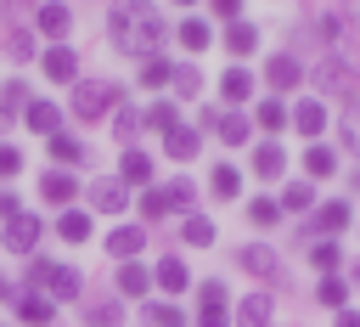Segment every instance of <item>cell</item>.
<instances>
[{
  "label": "cell",
  "instance_id": "6da1fadb",
  "mask_svg": "<svg viewBox=\"0 0 360 327\" xmlns=\"http://www.w3.org/2000/svg\"><path fill=\"white\" fill-rule=\"evenodd\" d=\"M112 101H124V90H118L112 79H79L68 107H73V118H79V124H96V118H107V113H112Z\"/></svg>",
  "mask_w": 360,
  "mask_h": 327
},
{
  "label": "cell",
  "instance_id": "7a4b0ae2",
  "mask_svg": "<svg viewBox=\"0 0 360 327\" xmlns=\"http://www.w3.org/2000/svg\"><path fill=\"white\" fill-rule=\"evenodd\" d=\"M197 327H231V293L219 276H208L197 288Z\"/></svg>",
  "mask_w": 360,
  "mask_h": 327
},
{
  "label": "cell",
  "instance_id": "3957f363",
  "mask_svg": "<svg viewBox=\"0 0 360 327\" xmlns=\"http://www.w3.org/2000/svg\"><path fill=\"white\" fill-rule=\"evenodd\" d=\"M0 242H6V248H11V254H22V259H28V254H34V248H39V242H45V220H39V214H28V209H22V214H17V220H6V231H0Z\"/></svg>",
  "mask_w": 360,
  "mask_h": 327
},
{
  "label": "cell",
  "instance_id": "277c9868",
  "mask_svg": "<svg viewBox=\"0 0 360 327\" xmlns=\"http://www.w3.org/2000/svg\"><path fill=\"white\" fill-rule=\"evenodd\" d=\"M158 39H163V17H158V6H135V28H129V45H124V51H135V56H158Z\"/></svg>",
  "mask_w": 360,
  "mask_h": 327
},
{
  "label": "cell",
  "instance_id": "5b68a950",
  "mask_svg": "<svg viewBox=\"0 0 360 327\" xmlns=\"http://www.w3.org/2000/svg\"><path fill=\"white\" fill-rule=\"evenodd\" d=\"M309 79H315V90H326V96H354V68H349L343 56H321V62L309 68Z\"/></svg>",
  "mask_w": 360,
  "mask_h": 327
},
{
  "label": "cell",
  "instance_id": "8992f818",
  "mask_svg": "<svg viewBox=\"0 0 360 327\" xmlns=\"http://www.w3.org/2000/svg\"><path fill=\"white\" fill-rule=\"evenodd\" d=\"M39 68L51 85H79V51L73 45H45L39 51Z\"/></svg>",
  "mask_w": 360,
  "mask_h": 327
},
{
  "label": "cell",
  "instance_id": "52a82bcc",
  "mask_svg": "<svg viewBox=\"0 0 360 327\" xmlns=\"http://www.w3.org/2000/svg\"><path fill=\"white\" fill-rule=\"evenodd\" d=\"M68 28H73V6H62V0L34 6V34H45L51 45H62V39H68Z\"/></svg>",
  "mask_w": 360,
  "mask_h": 327
},
{
  "label": "cell",
  "instance_id": "ba28073f",
  "mask_svg": "<svg viewBox=\"0 0 360 327\" xmlns=\"http://www.w3.org/2000/svg\"><path fill=\"white\" fill-rule=\"evenodd\" d=\"M124 203H129V186H124L118 175L90 180V209H96V214H124Z\"/></svg>",
  "mask_w": 360,
  "mask_h": 327
},
{
  "label": "cell",
  "instance_id": "9c48e42d",
  "mask_svg": "<svg viewBox=\"0 0 360 327\" xmlns=\"http://www.w3.org/2000/svg\"><path fill=\"white\" fill-rule=\"evenodd\" d=\"M101 242H107V254H112L118 265H129V259H135V254L146 248V231H141V226H112V231H107Z\"/></svg>",
  "mask_w": 360,
  "mask_h": 327
},
{
  "label": "cell",
  "instance_id": "30bf717a",
  "mask_svg": "<svg viewBox=\"0 0 360 327\" xmlns=\"http://www.w3.org/2000/svg\"><path fill=\"white\" fill-rule=\"evenodd\" d=\"M146 288H152V271H146L141 259L118 265V276H112V299H146Z\"/></svg>",
  "mask_w": 360,
  "mask_h": 327
},
{
  "label": "cell",
  "instance_id": "8fae6325",
  "mask_svg": "<svg viewBox=\"0 0 360 327\" xmlns=\"http://www.w3.org/2000/svg\"><path fill=\"white\" fill-rule=\"evenodd\" d=\"M11 310H17V321H22V327H51V321H56V304H51L45 293H17V299H11Z\"/></svg>",
  "mask_w": 360,
  "mask_h": 327
},
{
  "label": "cell",
  "instance_id": "7c38bea8",
  "mask_svg": "<svg viewBox=\"0 0 360 327\" xmlns=\"http://www.w3.org/2000/svg\"><path fill=\"white\" fill-rule=\"evenodd\" d=\"M264 85H270V90H292V85H304V62L287 56V51L270 56V62H264Z\"/></svg>",
  "mask_w": 360,
  "mask_h": 327
},
{
  "label": "cell",
  "instance_id": "4fadbf2b",
  "mask_svg": "<svg viewBox=\"0 0 360 327\" xmlns=\"http://www.w3.org/2000/svg\"><path fill=\"white\" fill-rule=\"evenodd\" d=\"M22 124H28L34 135H45V141H51V135L62 130V107H56V101H39V96H34V101L22 107Z\"/></svg>",
  "mask_w": 360,
  "mask_h": 327
},
{
  "label": "cell",
  "instance_id": "5bb4252c",
  "mask_svg": "<svg viewBox=\"0 0 360 327\" xmlns=\"http://www.w3.org/2000/svg\"><path fill=\"white\" fill-rule=\"evenodd\" d=\"M39 197L56 203V209H68V203L79 197V180H73L68 169H45V175H39Z\"/></svg>",
  "mask_w": 360,
  "mask_h": 327
},
{
  "label": "cell",
  "instance_id": "9a60e30c",
  "mask_svg": "<svg viewBox=\"0 0 360 327\" xmlns=\"http://www.w3.org/2000/svg\"><path fill=\"white\" fill-rule=\"evenodd\" d=\"M152 282L174 299V293H186V288H191V271H186V259H180V254H163V259H158V271H152Z\"/></svg>",
  "mask_w": 360,
  "mask_h": 327
},
{
  "label": "cell",
  "instance_id": "2e32d148",
  "mask_svg": "<svg viewBox=\"0 0 360 327\" xmlns=\"http://www.w3.org/2000/svg\"><path fill=\"white\" fill-rule=\"evenodd\" d=\"M118 180H124V186H146V180H152V152L124 147V152H118Z\"/></svg>",
  "mask_w": 360,
  "mask_h": 327
},
{
  "label": "cell",
  "instance_id": "e0dca14e",
  "mask_svg": "<svg viewBox=\"0 0 360 327\" xmlns=\"http://www.w3.org/2000/svg\"><path fill=\"white\" fill-rule=\"evenodd\" d=\"M236 265H242L248 276H264V282H276V271H281V265H276V248H264V242H248V248L236 254Z\"/></svg>",
  "mask_w": 360,
  "mask_h": 327
},
{
  "label": "cell",
  "instance_id": "ac0fdd59",
  "mask_svg": "<svg viewBox=\"0 0 360 327\" xmlns=\"http://www.w3.org/2000/svg\"><path fill=\"white\" fill-rule=\"evenodd\" d=\"M79 288H84V271H79V265H56L51 282H45V299L62 304V299H79Z\"/></svg>",
  "mask_w": 360,
  "mask_h": 327
},
{
  "label": "cell",
  "instance_id": "d6986e66",
  "mask_svg": "<svg viewBox=\"0 0 360 327\" xmlns=\"http://www.w3.org/2000/svg\"><path fill=\"white\" fill-rule=\"evenodd\" d=\"M349 220H354V209H349L343 197H332V203L315 209V231H326L332 242H338V231H349Z\"/></svg>",
  "mask_w": 360,
  "mask_h": 327
},
{
  "label": "cell",
  "instance_id": "ffe728a7",
  "mask_svg": "<svg viewBox=\"0 0 360 327\" xmlns=\"http://www.w3.org/2000/svg\"><path fill=\"white\" fill-rule=\"evenodd\" d=\"M51 158H56L62 169H68V164H90V147H84L73 130H56V135H51Z\"/></svg>",
  "mask_w": 360,
  "mask_h": 327
},
{
  "label": "cell",
  "instance_id": "44dd1931",
  "mask_svg": "<svg viewBox=\"0 0 360 327\" xmlns=\"http://www.w3.org/2000/svg\"><path fill=\"white\" fill-rule=\"evenodd\" d=\"M231 327H270V293H248L231 316Z\"/></svg>",
  "mask_w": 360,
  "mask_h": 327
},
{
  "label": "cell",
  "instance_id": "7402d4cb",
  "mask_svg": "<svg viewBox=\"0 0 360 327\" xmlns=\"http://www.w3.org/2000/svg\"><path fill=\"white\" fill-rule=\"evenodd\" d=\"M208 192H214L219 203H231V197L242 192V169H236V164H214V169H208Z\"/></svg>",
  "mask_w": 360,
  "mask_h": 327
},
{
  "label": "cell",
  "instance_id": "603a6c76",
  "mask_svg": "<svg viewBox=\"0 0 360 327\" xmlns=\"http://www.w3.org/2000/svg\"><path fill=\"white\" fill-rule=\"evenodd\" d=\"M56 237L62 242H90V209H62L56 214Z\"/></svg>",
  "mask_w": 360,
  "mask_h": 327
},
{
  "label": "cell",
  "instance_id": "cb8c5ba5",
  "mask_svg": "<svg viewBox=\"0 0 360 327\" xmlns=\"http://www.w3.org/2000/svg\"><path fill=\"white\" fill-rule=\"evenodd\" d=\"M51 271H56V259H51V254H28V265H22V288H17V293H45Z\"/></svg>",
  "mask_w": 360,
  "mask_h": 327
},
{
  "label": "cell",
  "instance_id": "d4e9b609",
  "mask_svg": "<svg viewBox=\"0 0 360 327\" xmlns=\"http://www.w3.org/2000/svg\"><path fill=\"white\" fill-rule=\"evenodd\" d=\"M281 169H287V152H281L276 141H264V147H253V175H259V180H276Z\"/></svg>",
  "mask_w": 360,
  "mask_h": 327
},
{
  "label": "cell",
  "instance_id": "484cf974",
  "mask_svg": "<svg viewBox=\"0 0 360 327\" xmlns=\"http://www.w3.org/2000/svg\"><path fill=\"white\" fill-rule=\"evenodd\" d=\"M84 321L90 327H124V299H90L84 304Z\"/></svg>",
  "mask_w": 360,
  "mask_h": 327
},
{
  "label": "cell",
  "instance_id": "4316f807",
  "mask_svg": "<svg viewBox=\"0 0 360 327\" xmlns=\"http://www.w3.org/2000/svg\"><path fill=\"white\" fill-rule=\"evenodd\" d=\"M219 96H225V101H248V96H253V73H248V68H225V73H219Z\"/></svg>",
  "mask_w": 360,
  "mask_h": 327
},
{
  "label": "cell",
  "instance_id": "83f0119b",
  "mask_svg": "<svg viewBox=\"0 0 360 327\" xmlns=\"http://www.w3.org/2000/svg\"><path fill=\"white\" fill-rule=\"evenodd\" d=\"M141 124L158 130V135H169V130H180V107H174V101H152V107L141 113Z\"/></svg>",
  "mask_w": 360,
  "mask_h": 327
},
{
  "label": "cell",
  "instance_id": "f1b7e54d",
  "mask_svg": "<svg viewBox=\"0 0 360 327\" xmlns=\"http://www.w3.org/2000/svg\"><path fill=\"white\" fill-rule=\"evenodd\" d=\"M163 147H169V158H180V164H186V158H197L202 135H197L191 124H180V130H169V135H163Z\"/></svg>",
  "mask_w": 360,
  "mask_h": 327
},
{
  "label": "cell",
  "instance_id": "f546056e",
  "mask_svg": "<svg viewBox=\"0 0 360 327\" xmlns=\"http://www.w3.org/2000/svg\"><path fill=\"white\" fill-rule=\"evenodd\" d=\"M225 51H231V56L259 51V28H253V23H231V28H225Z\"/></svg>",
  "mask_w": 360,
  "mask_h": 327
},
{
  "label": "cell",
  "instance_id": "4dcf8cb0",
  "mask_svg": "<svg viewBox=\"0 0 360 327\" xmlns=\"http://www.w3.org/2000/svg\"><path fill=\"white\" fill-rule=\"evenodd\" d=\"M214 130H219V141H225V147H242V141L253 135V124H248L242 113H219V118H214Z\"/></svg>",
  "mask_w": 360,
  "mask_h": 327
},
{
  "label": "cell",
  "instance_id": "1f68e13d",
  "mask_svg": "<svg viewBox=\"0 0 360 327\" xmlns=\"http://www.w3.org/2000/svg\"><path fill=\"white\" fill-rule=\"evenodd\" d=\"M180 237H186L191 248H214V237H219V231H214V220H208V214H186Z\"/></svg>",
  "mask_w": 360,
  "mask_h": 327
},
{
  "label": "cell",
  "instance_id": "d6a6232c",
  "mask_svg": "<svg viewBox=\"0 0 360 327\" xmlns=\"http://www.w3.org/2000/svg\"><path fill=\"white\" fill-rule=\"evenodd\" d=\"M169 79H174V62H169V56H146V62H141V85H146V90H163Z\"/></svg>",
  "mask_w": 360,
  "mask_h": 327
},
{
  "label": "cell",
  "instance_id": "836d02e7",
  "mask_svg": "<svg viewBox=\"0 0 360 327\" xmlns=\"http://www.w3.org/2000/svg\"><path fill=\"white\" fill-rule=\"evenodd\" d=\"M292 124H298L304 135H321V130H326V107H321V101H298V107H292Z\"/></svg>",
  "mask_w": 360,
  "mask_h": 327
},
{
  "label": "cell",
  "instance_id": "e575fe53",
  "mask_svg": "<svg viewBox=\"0 0 360 327\" xmlns=\"http://www.w3.org/2000/svg\"><path fill=\"white\" fill-rule=\"evenodd\" d=\"M141 316H146L152 327H186V321H180V310H174V299H146V304H141Z\"/></svg>",
  "mask_w": 360,
  "mask_h": 327
},
{
  "label": "cell",
  "instance_id": "d590c367",
  "mask_svg": "<svg viewBox=\"0 0 360 327\" xmlns=\"http://www.w3.org/2000/svg\"><path fill=\"white\" fill-rule=\"evenodd\" d=\"M174 39H180L186 51H208V23H202V17H186V23L174 28Z\"/></svg>",
  "mask_w": 360,
  "mask_h": 327
},
{
  "label": "cell",
  "instance_id": "8d00e7d4",
  "mask_svg": "<svg viewBox=\"0 0 360 327\" xmlns=\"http://www.w3.org/2000/svg\"><path fill=\"white\" fill-rule=\"evenodd\" d=\"M332 169H338V152H332V147H309V152H304V175H315V180H326Z\"/></svg>",
  "mask_w": 360,
  "mask_h": 327
},
{
  "label": "cell",
  "instance_id": "74e56055",
  "mask_svg": "<svg viewBox=\"0 0 360 327\" xmlns=\"http://www.w3.org/2000/svg\"><path fill=\"white\" fill-rule=\"evenodd\" d=\"M281 209H287V214H304V209H315V186H309V180H292V186L281 192Z\"/></svg>",
  "mask_w": 360,
  "mask_h": 327
},
{
  "label": "cell",
  "instance_id": "f35d334b",
  "mask_svg": "<svg viewBox=\"0 0 360 327\" xmlns=\"http://www.w3.org/2000/svg\"><path fill=\"white\" fill-rule=\"evenodd\" d=\"M315 299H321L326 310H343V304H349V282H343V276H321V288H315Z\"/></svg>",
  "mask_w": 360,
  "mask_h": 327
},
{
  "label": "cell",
  "instance_id": "ab89813d",
  "mask_svg": "<svg viewBox=\"0 0 360 327\" xmlns=\"http://www.w3.org/2000/svg\"><path fill=\"white\" fill-rule=\"evenodd\" d=\"M129 28H135V6H112V17H107L112 45H129Z\"/></svg>",
  "mask_w": 360,
  "mask_h": 327
},
{
  "label": "cell",
  "instance_id": "60d3db41",
  "mask_svg": "<svg viewBox=\"0 0 360 327\" xmlns=\"http://www.w3.org/2000/svg\"><path fill=\"white\" fill-rule=\"evenodd\" d=\"M6 56L11 62H34V28H11L6 34Z\"/></svg>",
  "mask_w": 360,
  "mask_h": 327
},
{
  "label": "cell",
  "instance_id": "b9f144b4",
  "mask_svg": "<svg viewBox=\"0 0 360 327\" xmlns=\"http://www.w3.org/2000/svg\"><path fill=\"white\" fill-rule=\"evenodd\" d=\"M163 192H169V214H191V203H197V186L191 180H169Z\"/></svg>",
  "mask_w": 360,
  "mask_h": 327
},
{
  "label": "cell",
  "instance_id": "7bdbcfd3",
  "mask_svg": "<svg viewBox=\"0 0 360 327\" xmlns=\"http://www.w3.org/2000/svg\"><path fill=\"white\" fill-rule=\"evenodd\" d=\"M338 259H343V248H338L332 237H326V242H309V265H315V271H326V276H332V271H338Z\"/></svg>",
  "mask_w": 360,
  "mask_h": 327
},
{
  "label": "cell",
  "instance_id": "ee69618b",
  "mask_svg": "<svg viewBox=\"0 0 360 327\" xmlns=\"http://www.w3.org/2000/svg\"><path fill=\"white\" fill-rule=\"evenodd\" d=\"M135 130H141V107H118V113H112V135L129 147V135H135Z\"/></svg>",
  "mask_w": 360,
  "mask_h": 327
},
{
  "label": "cell",
  "instance_id": "f6af8a7d",
  "mask_svg": "<svg viewBox=\"0 0 360 327\" xmlns=\"http://www.w3.org/2000/svg\"><path fill=\"white\" fill-rule=\"evenodd\" d=\"M248 220H253V226H276V220H281V203H276V197H253V203H248Z\"/></svg>",
  "mask_w": 360,
  "mask_h": 327
},
{
  "label": "cell",
  "instance_id": "bcb514c9",
  "mask_svg": "<svg viewBox=\"0 0 360 327\" xmlns=\"http://www.w3.org/2000/svg\"><path fill=\"white\" fill-rule=\"evenodd\" d=\"M141 214H146V220H163V214H169V192H163V186L141 192Z\"/></svg>",
  "mask_w": 360,
  "mask_h": 327
},
{
  "label": "cell",
  "instance_id": "7dc6e473",
  "mask_svg": "<svg viewBox=\"0 0 360 327\" xmlns=\"http://www.w3.org/2000/svg\"><path fill=\"white\" fill-rule=\"evenodd\" d=\"M169 85H174V96L186 101V96H197V85H202V73H197V68H174V79H169Z\"/></svg>",
  "mask_w": 360,
  "mask_h": 327
},
{
  "label": "cell",
  "instance_id": "c3c4849f",
  "mask_svg": "<svg viewBox=\"0 0 360 327\" xmlns=\"http://www.w3.org/2000/svg\"><path fill=\"white\" fill-rule=\"evenodd\" d=\"M281 124H287V107H281V101H259V130H270V135H276Z\"/></svg>",
  "mask_w": 360,
  "mask_h": 327
},
{
  "label": "cell",
  "instance_id": "681fc988",
  "mask_svg": "<svg viewBox=\"0 0 360 327\" xmlns=\"http://www.w3.org/2000/svg\"><path fill=\"white\" fill-rule=\"evenodd\" d=\"M208 11H214V17L225 23V28H231V23H242V11H248V6H242V0H214Z\"/></svg>",
  "mask_w": 360,
  "mask_h": 327
},
{
  "label": "cell",
  "instance_id": "f907efd6",
  "mask_svg": "<svg viewBox=\"0 0 360 327\" xmlns=\"http://www.w3.org/2000/svg\"><path fill=\"white\" fill-rule=\"evenodd\" d=\"M17 169H22V152H17V147H6V141H0V180H11V175H17Z\"/></svg>",
  "mask_w": 360,
  "mask_h": 327
},
{
  "label": "cell",
  "instance_id": "816d5d0a",
  "mask_svg": "<svg viewBox=\"0 0 360 327\" xmlns=\"http://www.w3.org/2000/svg\"><path fill=\"white\" fill-rule=\"evenodd\" d=\"M17 214H22V197L0 186V226H6V220H17Z\"/></svg>",
  "mask_w": 360,
  "mask_h": 327
},
{
  "label": "cell",
  "instance_id": "f5cc1de1",
  "mask_svg": "<svg viewBox=\"0 0 360 327\" xmlns=\"http://www.w3.org/2000/svg\"><path fill=\"white\" fill-rule=\"evenodd\" d=\"M11 299H17V282H11L6 271H0V304H11Z\"/></svg>",
  "mask_w": 360,
  "mask_h": 327
},
{
  "label": "cell",
  "instance_id": "db71d44e",
  "mask_svg": "<svg viewBox=\"0 0 360 327\" xmlns=\"http://www.w3.org/2000/svg\"><path fill=\"white\" fill-rule=\"evenodd\" d=\"M338 327H360V310H338Z\"/></svg>",
  "mask_w": 360,
  "mask_h": 327
},
{
  "label": "cell",
  "instance_id": "11a10c76",
  "mask_svg": "<svg viewBox=\"0 0 360 327\" xmlns=\"http://www.w3.org/2000/svg\"><path fill=\"white\" fill-rule=\"evenodd\" d=\"M343 282H349V288H360V259L349 265V276H343Z\"/></svg>",
  "mask_w": 360,
  "mask_h": 327
},
{
  "label": "cell",
  "instance_id": "9f6ffc18",
  "mask_svg": "<svg viewBox=\"0 0 360 327\" xmlns=\"http://www.w3.org/2000/svg\"><path fill=\"white\" fill-rule=\"evenodd\" d=\"M11 118H17V113H6V107H0V135H6V130H11Z\"/></svg>",
  "mask_w": 360,
  "mask_h": 327
}]
</instances>
